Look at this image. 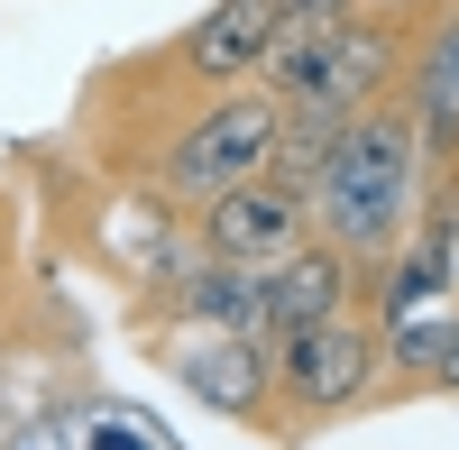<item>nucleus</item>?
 Instances as JSON below:
<instances>
[{
  "label": "nucleus",
  "mask_w": 459,
  "mask_h": 450,
  "mask_svg": "<svg viewBox=\"0 0 459 450\" xmlns=\"http://www.w3.org/2000/svg\"><path fill=\"white\" fill-rule=\"evenodd\" d=\"M266 350H276V414H266L276 450L368 414L377 386H386V322H377V304H350V313H331L313 331H285Z\"/></svg>",
  "instance_id": "f03ea898"
},
{
  "label": "nucleus",
  "mask_w": 459,
  "mask_h": 450,
  "mask_svg": "<svg viewBox=\"0 0 459 450\" xmlns=\"http://www.w3.org/2000/svg\"><path fill=\"white\" fill-rule=\"evenodd\" d=\"M423 194H432L423 129H413L404 101H377V110H359V120H340L331 166L313 175V239H331L340 257H359V267L377 276L395 257V239L413 230Z\"/></svg>",
  "instance_id": "f257e3e1"
},
{
  "label": "nucleus",
  "mask_w": 459,
  "mask_h": 450,
  "mask_svg": "<svg viewBox=\"0 0 459 450\" xmlns=\"http://www.w3.org/2000/svg\"><path fill=\"white\" fill-rule=\"evenodd\" d=\"M184 221H194L203 257H230V267H257V276L313 248V194H294V184H276V175L230 184V194H212L203 212H184Z\"/></svg>",
  "instance_id": "39448f33"
},
{
  "label": "nucleus",
  "mask_w": 459,
  "mask_h": 450,
  "mask_svg": "<svg viewBox=\"0 0 459 450\" xmlns=\"http://www.w3.org/2000/svg\"><path fill=\"white\" fill-rule=\"evenodd\" d=\"M147 350L194 404H212L221 423H248L266 441V414H276V350H266V331H147Z\"/></svg>",
  "instance_id": "7ed1b4c3"
},
{
  "label": "nucleus",
  "mask_w": 459,
  "mask_h": 450,
  "mask_svg": "<svg viewBox=\"0 0 459 450\" xmlns=\"http://www.w3.org/2000/svg\"><path fill=\"white\" fill-rule=\"evenodd\" d=\"M65 432H74V450H184L166 423L129 414V404H74V414H65Z\"/></svg>",
  "instance_id": "9d476101"
},
{
  "label": "nucleus",
  "mask_w": 459,
  "mask_h": 450,
  "mask_svg": "<svg viewBox=\"0 0 459 450\" xmlns=\"http://www.w3.org/2000/svg\"><path fill=\"white\" fill-rule=\"evenodd\" d=\"M368 304V267L359 257H340L331 239H313L303 257H285V267H266V341H285V331H313L331 313Z\"/></svg>",
  "instance_id": "6e6552de"
},
{
  "label": "nucleus",
  "mask_w": 459,
  "mask_h": 450,
  "mask_svg": "<svg viewBox=\"0 0 459 450\" xmlns=\"http://www.w3.org/2000/svg\"><path fill=\"white\" fill-rule=\"evenodd\" d=\"M450 395H459V377H450Z\"/></svg>",
  "instance_id": "4468645a"
},
{
  "label": "nucleus",
  "mask_w": 459,
  "mask_h": 450,
  "mask_svg": "<svg viewBox=\"0 0 459 450\" xmlns=\"http://www.w3.org/2000/svg\"><path fill=\"white\" fill-rule=\"evenodd\" d=\"M276 28H285L276 0H212V10H194L166 47H147V65H157L166 83H184V92H230V83H257Z\"/></svg>",
  "instance_id": "20e7f679"
},
{
  "label": "nucleus",
  "mask_w": 459,
  "mask_h": 450,
  "mask_svg": "<svg viewBox=\"0 0 459 450\" xmlns=\"http://www.w3.org/2000/svg\"><path fill=\"white\" fill-rule=\"evenodd\" d=\"M395 101L423 129L432 175L459 166V0H404V83Z\"/></svg>",
  "instance_id": "423d86ee"
},
{
  "label": "nucleus",
  "mask_w": 459,
  "mask_h": 450,
  "mask_svg": "<svg viewBox=\"0 0 459 450\" xmlns=\"http://www.w3.org/2000/svg\"><path fill=\"white\" fill-rule=\"evenodd\" d=\"M147 331H266V276L230 257H194L175 285L138 304V341Z\"/></svg>",
  "instance_id": "0eeeda50"
},
{
  "label": "nucleus",
  "mask_w": 459,
  "mask_h": 450,
  "mask_svg": "<svg viewBox=\"0 0 459 450\" xmlns=\"http://www.w3.org/2000/svg\"><path fill=\"white\" fill-rule=\"evenodd\" d=\"M285 10V28H340V19H359L368 0H276Z\"/></svg>",
  "instance_id": "f8f14e48"
},
{
  "label": "nucleus",
  "mask_w": 459,
  "mask_h": 450,
  "mask_svg": "<svg viewBox=\"0 0 459 450\" xmlns=\"http://www.w3.org/2000/svg\"><path fill=\"white\" fill-rule=\"evenodd\" d=\"M450 377H459V304L413 313V322H386V386H377V404L450 395Z\"/></svg>",
  "instance_id": "1a4fd4ad"
},
{
  "label": "nucleus",
  "mask_w": 459,
  "mask_h": 450,
  "mask_svg": "<svg viewBox=\"0 0 459 450\" xmlns=\"http://www.w3.org/2000/svg\"><path fill=\"white\" fill-rule=\"evenodd\" d=\"M331 138H340V120H322V110H285L266 175H276V184H294V194H313V175L331 166Z\"/></svg>",
  "instance_id": "9b49d317"
},
{
  "label": "nucleus",
  "mask_w": 459,
  "mask_h": 450,
  "mask_svg": "<svg viewBox=\"0 0 459 450\" xmlns=\"http://www.w3.org/2000/svg\"><path fill=\"white\" fill-rule=\"evenodd\" d=\"M10 248H19V230H10V194H0V267H10Z\"/></svg>",
  "instance_id": "ddd939ff"
}]
</instances>
